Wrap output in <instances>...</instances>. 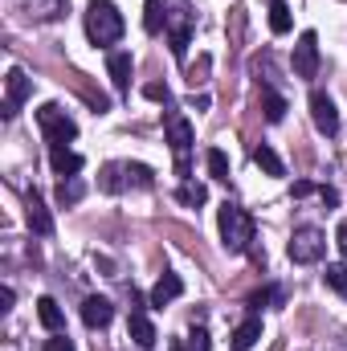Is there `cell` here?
<instances>
[{
    "label": "cell",
    "mask_w": 347,
    "mask_h": 351,
    "mask_svg": "<svg viewBox=\"0 0 347 351\" xmlns=\"http://www.w3.org/2000/svg\"><path fill=\"white\" fill-rule=\"evenodd\" d=\"M25 217H29V229H33L37 237H49V233H53V217H49V208H45V200H41L37 192H29Z\"/></svg>",
    "instance_id": "cell-9"
},
{
    "label": "cell",
    "mask_w": 347,
    "mask_h": 351,
    "mask_svg": "<svg viewBox=\"0 0 347 351\" xmlns=\"http://www.w3.org/2000/svg\"><path fill=\"white\" fill-rule=\"evenodd\" d=\"M258 339H261V319H246V323L233 331V343H229V348L233 351H250Z\"/></svg>",
    "instance_id": "cell-16"
},
{
    "label": "cell",
    "mask_w": 347,
    "mask_h": 351,
    "mask_svg": "<svg viewBox=\"0 0 347 351\" xmlns=\"http://www.w3.org/2000/svg\"><path fill=\"white\" fill-rule=\"evenodd\" d=\"M188 351H213V343H208V331H204V327H192V335H188Z\"/></svg>",
    "instance_id": "cell-30"
},
{
    "label": "cell",
    "mask_w": 347,
    "mask_h": 351,
    "mask_svg": "<svg viewBox=\"0 0 347 351\" xmlns=\"http://www.w3.org/2000/svg\"><path fill=\"white\" fill-rule=\"evenodd\" d=\"M323 282H327V286H331V290H335V294H344L347 298V265H327V274H323Z\"/></svg>",
    "instance_id": "cell-26"
},
{
    "label": "cell",
    "mask_w": 347,
    "mask_h": 351,
    "mask_svg": "<svg viewBox=\"0 0 347 351\" xmlns=\"http://www.w3.org/2000/svg\"><path fill=\"white\" fill-rule=\"evenodd\" d=\"M143 98H152V102H164V106H168V102H172V90L160 86V82H147V86H143Z\"/></svg>",
    "instance_id": "cell-29"
},
{
    "label": "cell",
    "mask_w": 347,
    "mask_h": 351,
    "mask_svg": "<svg viewBox=\"0 0 347 351\" xmlns=\"http://www.w3.org/2000/svg\"><path fill=\"white\" fill-rule=\"evenodd\" d=\"M37 319H41L45 331H62V327H66V315H62V306H58L53 298H41V302H37Z\"/></svg>",
    "instance_id": "cell-18"
},
{
    "label": "cell",
    "mask_w": 347,
    "mask_h": 351,
    "mask_svg": "<svg viewBox=\"0 0 347 351\" xmlns=\"http://www.w3.org/2000/svg\"><path fill=\"white\" fill-rule=\"evenodd\" d=\"M319 196H323V204H331V208L339 204V192H335V188H319Z\"/></svg>",
    "instance_id": "cell-33"
},
{
    "label": "cell",
    "mask_w": 347,
    "mask_h": 351,
    "mask_svg": "<svg viewBox=\"0 0 347 351\" xmlns=\"http://www.w3.org/2000/svg\"><path fill=\"white\" fill-rule=\"evenodd\" d=\"M339 250H344V254H347V221H344V225H339Z\"/></svg>",
    "instance_id": "cell-36"
},
{
    "label": "cell",
    "mask_w": 347,
    "mask_h": 351,
    "mask_svg": "<svg viewBox=\"0 0 347 351\" xmlns=\"http://www.w3.org/2000/svg\"><path fill=\"white\" fill-rule=\"evenodd\" d=\"M168 16H172L168 4L147 0V8H143V29H147V33H160V29H168Z\"/></svg>",
    "instance_id": "cell-17"
},
{
    "label": "cell",
    "mask_w": 347,
    "mask_h": 351,
    "mask_svg": "<svg viewBox=\"0 0 347 351\" xmlns=\"http://www.w3.org/2000/svg\"><path fill=\"white\" fill-rule=\"evenodd\" d=\"M265 302H282V290H278V286H265L258 294H250V306H254V311H261Z\"/></svg>",
    "instance_id": "cell-28"
},
{
    "label": "cell",
    "mask_w": 347,
    "mask_h": 351,
    "mask_svg": "<svg viewBox=\"0 0 347 351\" xmlns=\"http://www.w3.org/2000/svg\"><path fill=\"white\" fill-rule=\"evenodd\" d=\"M168 143L176 152V172L188 176V147H192V123L184 114H172L168 119Z\"/></svg>",
    "instance_id": "cell-5"
},
{
    "label": "cell",
    "mask_w": 347,
    "mask_h": 351,
    "mask_svg": "<svg viewBox=\"0 0 347 351\" xmlns=\"http://www.w3.org/2000/svg\"><path fill=\"white\" fill-rule=\"evenodd\" d=\"M184 294V282H180V274H164L156 286H152V306H168Z\"/></svg>",
    "instance_id": "cell-14"
},
{
    "label": "cell",
    "mask_w": 347,
    "mask_h": 351,
    "mask_svg": "<svg viewBox=\"0 0 347 351\" xmlns=\"http://www.w3.org/2000/svg\"><path fill=\"white\" fill-rule=\"evenodd\" d=\"M286 254H290V262H294V265H315V262H323V254H327V237H323V229H315V225H307V229H294V237H290Z\"/></svg>",
    "instance_id": "cell-4"
},
{
    "label": "cell",
    "mask_w": 347,
    "mask_h": 351,
    "mask_svg": "<svg viewBox=\"0 0 347 351\" xmlns=\"http://www.w3.org/2000/svg\"><path fill=\"white\" fill-rule=\"evenodd\" d=\"M176 200H180V204H188V208H200V204L208 200V188H204V184H196V180H184V184L176 188Z\"/></svg>",
    "instance_id": "cell-19"
},
{
    "label": "cell",
    "mask_w": 347,
    "mask_h": 351,
    "mask_svg": "<svg viewBox=\"0 0 347 351\" xmlns=\"http://www.w3.org/2000/svg\"><path fill=\"white\" fill-rule=\"evenodd\" d=\"M188 33H192V29H188V16L172 8V16H168V41H172L176 62H184V53H188Z\"/></svg>",
    "instance_id": "cell-12"
},
{
    "label": "cell",
    "mask_w": 347,
    "mask_h": 351,
    "mask_svg": "<svg viewBox=\"0 0 347 351\" xmlns=\"http://www.w3.org/2000/svg\"><path fill=\"white\" fill-rule=\"evenodd\" d=\"M294 74L307 78V82L319 74V37H315L311 29H307V33L298 37V45H294Z\"/></svg>",
    "instance_id": "cell-7"
},
{
    "label": "cell",
    "mask_w": 347,
    "mask_h": 351,
    "mask_svg": "<svg viewBox=\"0 0 347 351\" xmlns=\"http://www.w3.org/2000/svg\"><path fill=\"white\" fill-rule=\"evenodd\" d=\"M127 335H131V339H135L139 348L147 351L152 343H156V323H152V319H147L143 311H131V323H127Z\"/></svg>",
    "instance_id": "cell-13"
},
{
    "label": "cell",
    "mask_w": 347,
    "mask_h": 351,
    "mask_svg": "<svg viewBox=\"0 0 347 351\" xmlns=\"http://www.w3.org/2000/svg\"><path fill=\"white\" fill-rule=\"evenodd\" d=\"M254 164H258L265 176H286L282 160H278V152H274V147H265V143H261V147H254Z\"/></svg>",
    "instance_id": "cell-21"
},
{
    "label": "cell",
    "mask_w": 347,
    "mask_h": 351,
    "mask_svg": "<svg viewBox=\"0 0 347 351\" xmlns=\"http://www.w3.org/2000/svg\"><path fill=\"white\" fill-rule=\"evenodd\" d=\"M131 70H135V62H131V53H127V49H115V53L106 58V74H110L115 90L131 86Z\"/></svg>",
    "instance_id": "cell-11"
},
{
    "label": "cell",
    "mask_w": 347,
    "mask_h": 351,
    "mask_svg": "<svg viewBox=\"0 0 347 351\" xmlns=\"http://www.w3.org/2000/svg\"><path fill=\"white\" fill-rule=\"evenodd\" d=\"M110 319H115V306H110L106 298L90 294L86 302H82V323H86L90 331H102V327H110Z\"/></svg>",
    "instance_id": "cell-10"
},
{
    "label": "cell",
    "mask_w": 347,
    "mask_h": 351,
    "mask_svg": "<svg viewBox=\"0 0 347 351\" xmlns=\"http://www.w3.org/2000/svg\"><path fill=\"white\" fill-rule=\"evenodd\" d=\"M86 37L94 45H115L123 37V12L115 0H90L86 4Z\"/></svg>",
    "instance_id": "cell-2"
},
{
    "label": "cell",
    "mask_w": 347,
    "mask_h": 351,
    "mask_svg": "<svg viewBox=\"0 0 347 351\" xmlns=\"http://www.w3.org/2000/svg\"><path fill=\"white\" fill-rule=\"evenodd\" d=\"M261 110H265V119H270V123H282V119H286V98H282L278 90L261 86Z\"/></svg>",
    "instance_id": "cell-20"
},
{
    "label": "cell",
    "mask_w": 347,
    "mask_h": 351,
    "mask_svg": "<svg viewBox=\"0 0 347 351\" xmlns=\"http://www.w3.org/2000/svg\"><path fill=\"white\" fill-rule=\"evenodd\" d=\"M49 164L58 176H78L82 172V156L78 152H66V147H49Z\"/></svg>",
    "instance_id": "cell-15"
},
{
    "label": "cell",
    "mask_w": 347,
    "mask_h": 351,
    "mask_svg": "<svg viewBox=\"0 0 347 351\" xmlns=\"http://www.w3.org/2000/svg\"><path fill=\"white\" fill-rule=\"evenodd\" d=\"M311 192H315V184H311V180H298V184H294V196H311Z\"/></svg>",
    "instance_id": "cell-34"
},
{
    "label": "cell",
    "mask_w": 347,
    "mask_h": 351,
    "mask_svg": "<svg viewBox=\"0 0 347 351\" xmlns=\"http://www.w3.org/2000/svg\"><path fill=\"white\" fill-rule=\"evenodd\" d=\"M127 184H135V188H152L156 176H152L147 164H127Z\"/></svg>",
    "instance_id": "cell-27"
},
{
    "label": "cell",
    "mask_w": 347,
    "mask_h": 351,
    "mask_svg": "<svg viewBox=\"0 0 347 351\" xmlns=\"http://www.w3.org/2000/svg\"><path fill=\"white\" fill-rule=\"evenodd\" d=\"M217 225H221V241H225L229 254H250V245H254V217L246 208L225 200L221 213H217Z\"/></svg>",
    "instance_id": "cell-1"
},
{
    "label": "cell",
    "mask_w": 347,
    "mask_h": 351,
    "mask_svg": "<svg viewBox=\"0 0 347 351\" xmlns=\"http://www.w3.org/2000/svg\"><path fill=\"white\" fill-rule=\"evenodd\" d=\"M311 119H315L319 135H339V110H335V102H331L323 90L311 94Z\"/></svg>",
    "instance_id": "cell-8"
},
{
    "label": "cell",
    "mask_w": 347,
    "mask_h": 351,
    "mask_svg": "<svg viewBox=\"0 0 347 351\" xmlns=\"http://www.w3.org/2000/svg\"><path fill=\"white\" fill-rule=\"evenodd\" d=\"M204 164H208V176L213 180H229V156L221 147H208L204 152Z\"/></svg>",
    "instance_id": "cell-25"
},
{
    "label": "cell",
    "mask_w": 347,
    "mask_h": 351,
    "mask_svg": "<svg viewBox=\"0 0 347 351\" xmlns=\"http://www.w3.org/2000/svg\"><path fill=\"white\" fill-rule=\"evenodd\" d=\"M168 351H188V343H176V339H172V343H168Z\"/></svg>",
    "instance_id": "cell-37"
},
{
    "label": "cell",
    "mask_w": 347,
    "mask_h": 351,
    "mask_svg": "<svg viewBox=\"0 0 347 351\" xmlns=\"http://www.w3.org/2000/svg\"><path fill=\"white\" fill-rule=\"evenodd\" d=\"M12 298H16V294H12V286H4V290H0V311H8V306H12Z\"/></svg>",
    "instance_id": "cell-35"
},
{
    "label": "cell",
    "mask_w": 347,
    "mask_h": 351,
    "mask_svg": "<svg viewBox=\"0 0 347 351\" xmlns=\"http://www.w3.org/2000/svg\"><path fill=\"white\" fill-rule=\"evenodd\" d=\"M45 351H78V348H74V339H70V335H62V331H53V339L45 343Z\"/></svg>",
    "instance_id": "cell-31"
},
{
    "label": "cell",
    "mask_w": 347,
    "mask_h": 351,
    "mask_svg": "<svg viewBox=\"0 0 347 351\" xmlns=\"http://www.w3.org/2000/svg\"><path fill=\"white\" fill-rule=\"evenodd\" d=\"M37 127H41V135L49 139V147H66V143L78 135V123H74L58 102H45V106L37 110Z\"/></svg>",
    "instance_id": "cell-3"
},
{
    "label": "cell",
    "mask_w": 347,
    "mask_h": 351,
    "mask_svg": "<svg viewBox=\"0 0 347 351\" xmlns=\"http://www.w3.org/2000/svg\"><path fill=\"white\" fill-rule=\"evenodd\" d=\"M86 196V184L78 180V176H66L62 184H58V204H78Z\"/></svg>",
    "instance_id": "cell-22"
},
{
    "label": "cell",
    "mask_w": 347,
    "mask_h": 351,
    "mask_svg": "<svg viewBox=\"0 0 347 351\" xmlns=\"http://www.w3.org/2000/svg\"><path fill=\"white\" fill-rule=\"evenodd\" d=\"M25 98H33V78L25 74V70H8V78H4V119H12L16 110H21V102Z\"/></svg>",
    "instance_id": "cell-6"
},
{
    "label": "cell",
    "mask_w": 347,
    "mask_h": 351,
    "mask_svg": "<svg viewBox=\"0 0 347 351\" xmlns=\"http://www.w3.org/2000/svg\"><path fill=\"white\" fill-rule=\"evenodd\" d=\"M270 29L282 37V33H290V4L286 0H270Z\"/></svg>",
    "instance_id": "cell-24"
},
{
    "label": "cell",
    "mask_w": 347,
    "mask_h": 351,
    "mask_svg": "<svg viewBox=\"0 0 347 351\" xmlns=\"http://www.w3.org/2000/svg\"><path fill=\"white\" fill-rule=\"evenodd\" d=\"M208 102H213L208 94H192V102H188V106H192V110H208Z\"/></svg>",
    "instance_id": "cell-32"
},
{
    "label": "cell",
    "mask_w": 347,
    "mask_h": 351,
    "mask_svg": "<svg viewBox=\"0 0 347 351\" xmlns=\"http://www.w3.org/2000/svg\"><path fill=\"white\" fill-rule=\"evenodd\" d=\"M98 184H102V192H123L127 188V164H106Z\"/></svg>",
    "instance_id": "cell-23"
}]
</instances>
